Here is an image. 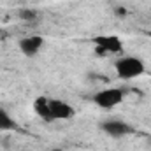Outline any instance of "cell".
I'll use <instances>...</instances> for the list:
<instances>
[{
    "instance_id": "cell-1",
    "label": "cell",
    "mask_w": 151,
    "mask_h": 151,
    "mask_svg": "<svg viewBox=\"0 0 151 151\" xmlns=\"http://www.w3.org/2000/svg\"><path fill=\"white\" fill-rule=\"evenodd\" d=\"M114 70L119 79H135L146 72V65L137 56H121L114 62Z\"/></svg>"
},
{
    "instance_id": "cell-2",
    "label": "cell",
    "mask_w": 151,
    "mask_h": 151,
    "mask_svg": "<svg viewBox=\"0 0 151 151\" xmlns=\"http://www.w3.org/2000/svg\"><path fill=\"white\" fill-rule=\"evenodd\" d=\"M123 99H125V91L121 88H106V90L97 91L91 97L93 104L97 107H100V109H106V111L114 109L116 106H119L123 102Z\"/></svg>"
},
{
    "instance_id": "cell-3",
    "label": "cell",
    "mask_w": 151,
    "mask_h": 151,
    "mask_svg": "<svg viewBox=\"0 0 151 151\" xmlns=\"http://www.w3.org/2000/svg\"><path fill=\"white\" fill-rule=\"evenodd\" d=\"M91 44L102 55H119L123 51V40L118 37V35L100 34V35L91 37Z\"/></svg>"
},
{
    "instance_id": "cell-4",
    "label": "cell",
    "mask_w": 151,
    "mask_h": 151,
    "mask_svg": "<svg viewBox=\"0 0 151 151\" xmlns=\"http://www.w3.org/2000/svg\"><path fill=\"white\" fill-rule=\"evenodd\" d=\"M99 128L113 139H121V137H127L135 132V128L123 119H106L99 125Z\"/></svg>"
},
{
    "instance_id": "cell-5",
    "label": "cell",
    "mask_w": 151,
    "mask_h": 151,
    "mask_svg": "<svg viewBox=\"0 0 151 151\" xmlns=\"http://www.w3.org/2000/svg\"><path fill=\"white\" fill-rule=\"evenodd\" d=\"M19 51L28 56V58H34L40 53V49L44 47V37L40 35H28V37H23L19 40Z\"/></svg>"
},
{
    "instance_id": "cell-6",
    "label": "cell",
    "mask_w": 151,
    "mask_h": 151,
    "mask_svg": "<svg viewBox=\"0 0 151 151\" xmlns=\"http://www.w3.org/2000/svg\"><path fill=\"white\" fill-rule=\"evenodd\" d=\"M49 107H51V114H53L55 121L56 119H70L76 114L74 107L60 99H49Z\"/></svg>"
},
{
    "instance_id": "cell-7",
    "label": "cell",
    "mask_w": 151,
    "mask_h": 151,
    "mask_svg": "<svg viewBox=\"0 0 151 151\" xmlns=\"http://www.w3.org/2000/svg\"><path fill=\"white\" fill-rule=\"evenodd\" d=\"M32 106H34L35 114H37L42 121H47V123L55 121V118H53V114H51V107H49V97L40 95L37 99H34V104H32Z\"/></svg>"
},
{
    "instance_id": "cell-8",
    "label": "cell",
    "mask_w": 151,
    "mask_h": 151,
    "mask_svg": "<svg viewBox=\"0 0 151 151\" xmlns=\"http://www.w3.org/2000/svg\"><path fill=\"white\" fill-rule=\"evenodd\" d=\"M14 128H18L14 118L7 113L5 109L0 107V132H11V130H14Z\"/></svg>"
},
{
    "instance_id": "cell-9",
    "label": "cell",
    "mask_w": 151,
    "mask_h": 151,
    "mask_svg": "<svg viewBox=\"0 0 151 151\" xmlns=\"http://www.w3.org/2000/svg\"><path fill=\"white\" fill-rule=\"evenodd\" d=\"M37 16L39 12L35 9H19L18 11V18L23 21H34V19H37Z\"/></svg>"
},
{
    "instance_id": "cell-10",
    "label": "cell",
    "mask_w": 151,
    "mask_h": 151,
    "mask_svg": "<svg viewBox=\"0 0 151 151\" xmlns=\"http://www.w3.org/2000/svg\"><path fill=\"white\" fill-rule=\"evenodd\" d=\"M53 151H62V150H53Z\"/></svg>"
}]
</instances>
